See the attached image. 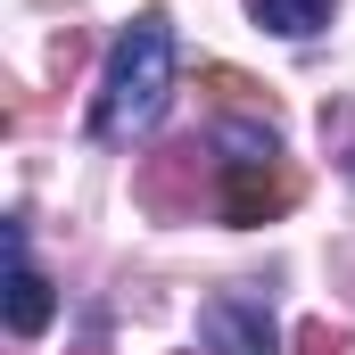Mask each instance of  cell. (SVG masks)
Here are the masks:
<instances>
[{
    "instance_id": "cell-7",
    "label": "cell",
    "mask_w": 355,
    "mask_h": 355,
    "mask_svg": "<svg viewBox=\"0 0 355 355\" xmlns=\"http://www.w3.org/2000/svg\"><path fill=\"white\" fill-rule=\"evenodd\" d=\"M297 347H306V355H347V331H331V322H306V331H297Z\"/></svg>"
},
{
    "instance_id": "cell-2",
    "label": "cell",
    "mask_w": 355,
    "mask_h": 355,
    "mask_svg": "<svg viewBox=\"0 0 355 355\" xmlns=\"http://www.w3.org/2000/svg\"><path fill=\"white\" fill-rule=\"evenodd\" d=\"M215 149H223V223H272V215L297 198V182L281 174V141H272V124H265V132L223 124Z\"/></svg>"
},
{
    "instance_id": "cell-4",
    "label": "cell",
    "mask_w": 355,
    "mask_h": 355,
    "mask_svg": "<svg viewBox=\"0 0 355 355\" xmlns=\"http://www.w3.org/2000/svg\"><path fill=\"white\" fill-rule=\"evenodd\" d=\"M50 314H58V297H50L42 272L25 265V223H8V331H17V339H42Z\"/></svg>"
},
{
    "instance_id": "cell-1",
    "label": "cell",
    "mask_w": 355,
    "mask_h": 355,
    "mask_svg": "<svg viewBox=\"0 0 355 355\" xmlns=\"http://www.w3.org/2000/svg\"><path fill=\"white\" fill-rule=\"evenodd\" d=\"M166 91H174V17L166 8H141L116 50H107V75H99V99H91V141H132L166 116Z\"/></svg>"
},
{
    "instance_id": "cell-6",
    "label": "cell",
    "mask_w": 355,
    "mask_h": 355,
    "mask_svg": "<svg viewBox=\"0 0 355 355\" xmlns=\"http://www.w3.org/2000/svg\"><path fill=\"white\" fill-rule=\"evenodd\" d=\"M322 132H347L339 166H347V182H355V107H347V99H339V107H322Z\"/></svg>"
},
{
    "instance_id": "cell-5",
    "label": "cell",
    "mask_w": 355,
    "mask_h": 355,
    "mask_svg": "<svg viewBox=\"0 0 355 355\" xmlns=\"http://www.w3.org/2000/svg\"><path fill=\"white\" fill-rule=\"evenodd\" d=\"M248 17L265 33H281V42H306V33L331 25V0H248Z\"/></svg>"
},
{
    "instance_id": "cell-3",
    "label": "cell",
    "mask_w": 355,
    "mask_h": 355,
    "mask_svg": "<svg viewBox=\"0 0 355 355\" xmlns=\"http://www.w3.org/2000/svg\"><path fill=\"white\" fill-rule=\"evenodd\" d=\"M198 347L207 355H281V322L257 289H215L198 306Z\"/></svg>"
}]
</instances>
